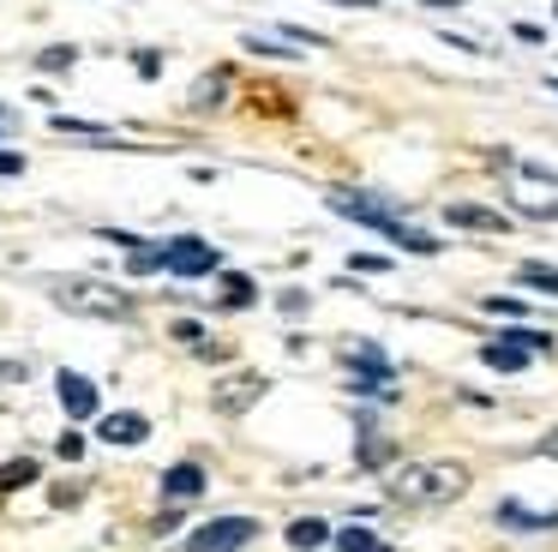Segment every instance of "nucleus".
Returning a JSON list of instances; mask_svg holds the SVG:
<instances>
[{"label": "nucleus", "mask_w": 558, "mask_h": 552, "mask_svg": "<svg viewBox=\"0 0 558 552\" xmlns=\"http://www.w3.org/2000/svg\"><path fill=\"white\" fill-rule=\"evenodd\" d=\"M462 487H469L462 463H402L385 492L397 504H450V499H462Z\"/></svg>", "instance_id": "obj_1"}, {"label": "nucleus", "mask_w": 558, "mask_h": 552, "mask_svg": "<svg viewBox=\"0 0 558 552\" xmlns=\"http://www.w3.org/2000/svg\"><path fill=\"white\" fill-rule=\"evenodd\" d=\"M330 204H337L349 223H366V228H378V235H390L397 247H409V252H426L433 259L438 252V240L426 235V228H409L397 216V204H385V199H373V192H330Z\"/></svg>", "instance_id": "obj_2"}, {"label": "nucleus", "mask_w": 558, "mask_h": 552, "mask_svg": "<svg viewBox=\"0 0 558 552\" xmlns=\"http://www.w3.org/2000/svg\"><path fill=\"white\" fill-rule=\"evenodd\" d=\"M498 180H505L510 204H517L522 216H541V223H553L558 216V175L541 163H505L498 168Z\"/></svg>", "instance_id": "obj_3"}, {"label": "nucleus", "mask_w": 558, "mask_h": 552, "mask_svg": "<svg viewBox=\"0 0 558 552\" xmlns=\"http://www.w3.org/2000/svg\"><path fill=\"white\" fill-rule=\"evenodd\" d=\"M54 300L73 312H90V319H133V295L114 283H97V276H73V283H54Z\"/></svg>", "instance_id": "obj_4"}, {"label": "nucleus", "mask_w": 558, "mask_h": 552, "mask_svg": "<svg viewBox=\"0 0 558 552\" xmlns=\"http://www.w3.org/2000/svg\"><path fill=\"white\" fill-rule=\"evenodd\" d=\"M258 540V523L253 516H210L205 528L186 535V552H241Z\"/></svg>", "instance_id": "obj_5"}, {"label": "nucleus", "mask_w": 558, "mask_h": 552, "mask_svg": "<svg viewBox=\"0 0 558 552\" xmlns=\"http://www.w3.org/2000/svg\"><path fill=\"white\" fill-rule=\"evenodd\" d=\"M162 271L169 276H217L222 252L198 235H174V240H162Z\"/></svg>", "instance_id": "obj_6"}, {"label": "nucleus", "mask_w": 558, "mask_h": 552, "mask_svg": "<svg viewBox=\"0 0 558 552\" xmlns=\"http://www.w3.org/2000/svg\"><path fill=\"white\" fill-rule=\"evenodd\" d=\"M265 391H270V384L258 379V372H241V379H222L217 391H210V403H217L222 415H241V408H253Z\"/></svg>", "instance_id": "obj_7"}, {"label": "nucleus", "mask_w": 558, "mask_h": 552, "mask_svg": "<svg viewBox=\"0 0 558 552\" xmlns=\"http://www.w3.org/2000/svg\"><path fill=\"white\" fill-rule=\"evenodd\" d=\"M54 396H61V408L73 420H90L97 415V384L85 379V372H61V379H54Z\"/></svg>", "instance_id": "obj_8"}, {"label": "nucleus", "mask_w": 558, "mask_h": 552, "mask_svg": "<svg viewBox=\"0 0 558 552\" xmlns=\"http://www.w3.org/2000/svg\"><path fill=\"white\" fill-rule=\"evenodd\" d=\"M97 439L102 444H145L150 439V420L145 415H102L97 420Z\"/></svg>", "instance_id": "obj_9"}, {"label": "nucleus", "mask_w": 558, "mask_h": 552, "mask_svg": "<svg viewBox=\"0 0 558 552\" xmlns=\"http://www.w3.org/2000/svg\"><path fill=\"white\" fill-rule=\"evenodd\" d=\"M445 223H450V228H474V235H505V228H510V216L481 211V204H450V211H445Z\"/></svg>", "instance_id": "obj_10"}, {"label": "nucleus", "mask_w": 558, "mask_h": 552, "mask_svg": "<svg viewBox=\"0 0 558 552\" xmlns=\"http://www.w3.org/2000/svg\"><path fill=\"white\" fill-rule=\"evenodd\" d=\"M205 492V468L198 463H174L169 475H162V499L169 504H186V499H198Z\"/></svg>", "instance_id": "obj_11"}, {"label": "nucleus", "mask_w": 558, "mask_h": 552, "mask_svg": "<svg viewBox=\"0 0 558 552\" xmlns=\"http://www.w3.org/2000/svg\"><path fill=\"white\" fill-rule=\"evenodd\" d=\"M253 300H258V283H253V276H241V271H217V307L241 312V307H253Z\"/></svg>", "instance_id": "obj_12"}, {"label": "nucleus", "mask_w": 558, "mask_h": 552, "mask_svg": "<svg viewBox=\"0 0 558 552\" xmlns=\"http://www.w3.org/2000/svg\"><path fill=\"white\" fill-rule=\"evenodd\" d=\"M498 523L522 528V535H541V528H558V511H529V504H498Z\"/></svg>", "instance_id": "obj_13"}, {"label": "nucleus", "mask_w": 558, "mask_h": 552, "mask_svg": "<svg viewBox=\"0 0 558 552\" xmlns=\"http://www.w3.org/2000/svg\"><path fill=\"white\" fill-rule=\"evenodd\" d=\"M330 540V523H318V516H301V523H289V547L294 552H318Z\"/></svg>", "instance_id": "obj_14"}, {"label": "nucleus", "mask_w": 558, "mask_h": 552, "mask_svg": "<svg viewBox=\"0 0 558 552\" xmlns=\"http://www.w3.org/2000/svg\"><path fill=\"white\" fill-rule=\"evenodd\" d=\"M49 132H61V139L73 132V139H97V144H109V139H114L109 127H97V120H78V115H54V120H49Z\"/></svg>", "instance_id": "obj_15"}, {"label": "nucleus", "mask_w": 558, "mask_h": 552, "mask_svg": "<svg viewBox=\"0 0 558 552\" xmlns=\"http://www.w3.org/2000/svg\"><path fill=\"white\" fill-rule=\"evenodd\" d=\"M481 360H486L493 372H522V367H529V355H522V348H510V343H486Z\"/></svg>", "instance_id": "obj_16"}, {"label": "nucleus", "mask_w": 558, "mask_h": 552, "mask_svg": "<svg viewBox=\"0 0 558 552\" xmlns=\"http://www.w3.org/2000/svg\"><path fill=\"white\" fill-rule=\"evenodd\" d=\"M517 283L541 288V295H558V271H546V264H517Z\"/></svg>", "instance_id": "obj_17"}, {"label": "nucleus", "mask_w": 558, "mask_h": 552, "mask_svg": "<svg viewBox=\"0 0 558 552\" xmlns=\"http://www.w3.org/2000/svg\"><path fill=\"white\" fill-rule=\"evenodd\" d=\"M31 480H37V463H31V456H19V463H0V492L31 487Z\"/></svg>", "instance_id": "obj_18"}, {"label": "nucleus", "mask_w": 558, "mask_h": 552, "mask_svg": "<svg viewBox=\"0 0 558 552\" xmlns=\"http://www.w3.org/2000/svg\"><path fill=\"white\" fill-rule=\"evenodd\" d=\"M337 552H390V547H385L378 535H366V528H342V535H337Z\"/></svg>", "instance_id": "obj_19"}, {"label": "nucleus", "mask_w": 558, "mask_h": 552, "mask_svg": "<svg viewBox=\"0 0 558 552\" xmlns=\"http://www.w3.org/2000/svg\"><path fill=\"white\" fill-rule=\"evenodd\" d=\"M37 67L61 79V72H73V67H78V48H73V43H66V48H43V55H37Z\"/></svg>", "instance_id": "obj_20"}, {"label": "nucleus", "mask_w": 558, "mask_h": 552, "mask_svg": "<svg viewBox=\"0 0 558 552\" xmlns=\"http://www.w3.org/2000/svg\"><path fill=\"white\" fill-rule=\"evenodd\" d=\"M222 91H229V72H217V79H198V84H193V108L222 103Z\"/></svg>", "instance_id": "obj_21"}, {"label": "nucleus", "mask_w": 558, "mask_h": 552, "mask_svg": "<svg viewBox=\"0 0 558 552\" xmlns=\"http://www.w3.org/2000/svg\"><path fill=\"white\" fill-rule=\"evenodd\" d=\"M126 271H133V276H150V271H162V247H133V259H126Z\"/></svg>", "instance_id": "obj_22"}, {"label": "nucleus", "mask_w": 558, "mask_h": 552, "mask_svg": "<svg viewBox=\"0 0 558 552\" xmlns=\"http://www.w3.org/2000/svg\"><path fill=\"white\" fill-rule=\"evenodd\" d=\"M486 312H498V319H529V300H517V295H493V300H481Z\"/></svg>", "instance_id": "obj_23"}, {"label": "nucleus", "mask_w": 558, "mask_h": 552, "mask_svg": "<svg viewBox=\"0 0 558 552\" xmlns=\"http://www.w3.org/2000/svg\"><path fill=\"white\" fill-rule=\"evenodd\" d=\"M390 463V439H366L361 444V468H385Z\"/></svg>", "instance_id": "obj_24"}, {"label": "nucleus", "mask_w": 558, "mask_h": 552, "mask_svg": "<svg viewBox=\"0 0 558 552\" xmlns=\"http://www.w3.org/2000/svg\"><path fill=\"white\" fill-rule=\"evenodd\" d=\"M54 456H61V463H78V456H85V439H78V432H61V444H54Z\"/></svg>", "instance_id": "obj_25"}, {"label": "nucleus", "mask_w": 558, "mask_h": 552, "mask_svg": "<svg viewBox=\"0 0 558 552\" xmlns=\"http://www.w3.org/2000/svg\"><path fill=\"white\" fill-rule=\"evenodd\" d=\"M354 271H366V276L378 271V276H385V271H390V259H385V252H354Z\"/></svg>", "instance_id": "obj_26"}, {"label": "nucleus", "mask_w": 558, "mask_h": 552, "mask_svg": "<svg viewBox=\"0 0 558 552\" xmlns=\"http://www.w3.org/2000/svg\"><path fill=\"white\" fill-rule=\"evenodd\" d=\"M138 79H157V72H162V55H157V48H138Z\"/></svg>", "instance_id": "obj_27"}, {"label": "nucleus", "mask_w": 558, "mask_h": 552, "mask_svg": "<svg viewBox=\"0 0 558 552\" xmlns=\"http://www.w3.org/2000/svg\"><path fill=\"white\" fill-rule=\"evenodd\" d=\"M174 336H181V343H205V331H198V319H181V324H174Z\"/></svg>", "instance_id": "obj_28"}, {"label": "nucleus", "mask_w": 558, "mask_h": 552, "mask_svg": "<svg viewBox=\"0 0 558 552\" xmlns=\"http://www.w3.org/2000/svg\"><path fill=\"white\" fill-rule=\"evenodd\" d=\"M0 175H25V156H19V151H0Z\"/></svg>", "instance_id": "obj_29"}, {"label": "nucleus", "mask_w": 558, "mask_h": 552, "mask_svg": "<svg viewBox=\"0 0 558 552\" xmlns=\"http://www.w3.org/2000/svg\"><path fill=\"white\" fill-rule=\"evenodd\" d=\"M541 456H553V463H558V432H546V444H541Z\"/></svg>", "instance_id": "obj_30"}, {"label": "nucleus", "mask_w": 558, "mask_h": 552, "mask_svg": "<svg viewBox=\"0 0 558 552\" xmlns=\"http://www.w3.org/2000/svg\"><path fill=\"white\" fill-rule=\"evenodd\" d=\"M337 7H361V12H373V7H378V0H337Z\"/></svg>", "instance_id": "obj_31"}, {"label": "nucleus", "mask_w": 558, "mask_h": 552, "mask_svg": "<svg viewBox=\"0 0 558 552\" xmlns=\"http://www.w3.org/2000/svg\"><path fill=\"white\" fill-rule=\"evenodd\" d=\"M0 127H7V108H0Z\"/></svg>", "instance_id": "obj_32"}, {"label": "nucleus", "mask_w": 558, "mask_h": 552, "mask_svg": "<svg viewBox=\"0 0 558 552\" xmlns=\"http://www.w3.org/2000/svg\"><path fill=\"white\" fill-rule=\"evenodd\" d=\"M553 91H558V72H553Z\"/></svg>", "instance_id": "obj_33"}]
</instances>
